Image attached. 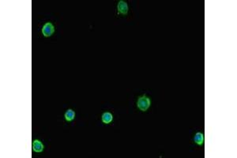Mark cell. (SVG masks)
<instances>
[{
  "label": "cell",
  "mask_w": 237,
  "mask_h": 158,
  "mask_svg": "<svg viewBox=\"0 0 237 158\" xmlns=\"http://www.w3.org/2000/svg\"><path fill=\"white\" fill-rule=\"evenodd\" d=\"M55 32V27L51 22H47L46 24L44 25L42 29L43 35L45 37H49L52 35Z\"/></svg>",
  "instance_id": "7a4b0ae2"
},
{
  "label": "cell",
  "mask_w": 237,
  "mask_h": 158,
  "mask_svg": "<svg viewBox=\"0 0 237 158\" xmlns=\"http://www.w3.org/2000/svg\"><path fill=\"white\" fill-rule=\"evenodd\" d=\"M117 10H118V12L121 14L126 15L128 13V5L125 1H119L118 2V5H117Z\"/></svg>",
  "instance_id": "3957f363"
},
{
  "label": "cell",
  "mask_w": 237,
  "mask_h": 158,
  "mask_svg": "<svg viewBox=\"0 0 237 158\" xmlns=\"http://www.w3.org/2000/svg\"><path fill=\"white\" fill-rule=\"evenodd\" d=\"M102 122L104 123V124H108V123H111L113 120V116L111 113L110 112H104L103 113L101 116Z\"/></svg>",
  "instance_id": "5b68a950"
},
{
  "label": "cell",
  "mask_w": 237,
  "mask_h": 158,
  "mask_svg": "<svg viewBox=\"0 0 237 158\" xmlns=\"http://www.w3.org/2000/svg\"><path fill=\"white\" fill-rule=\"evenodd\" d=\"M64 117H65L66 121L71 122L72 120H74V118H75V112H74V111H73L72 109H68V110L65 112Z\"/></svg>",
  "instance_id": "52a82bcc"
},
{
  "label": "cell",
  "mask_w": 237,
  "mask_h": 158,
  "mask_svg": "<svg viewBox=\"0 0 237 158\" xmlns=\"http://www.w3.org/2000/svg\"><path fill=\"white\" fill-rule=\"evenodd\" d=\"M150 105H151V101L146 95L142 96L138 99L137 107L138 109L142 112H146V111L148 110Z\"/></svg>",
  "instance_id": "6da1fadb"
},
{
  "label": "cell",
  "mask_w": 237,
  "mask_h": 158,
  "mask_svg": "<svg viewBox=\"0 0 237 158\" xmlns=\"http://www.w3.org/2000/svg\"><path fill=\"white\" fill-rule=\"evenodd\" d=\"M194 142L198 145H202L204 143V135L202 133L198 132L194 137Z\"/></svg>",
  "instance_id": "8992f818"
},
{
  "label": "cell",
  "mask_w": 237,
  "mask_h": 158,
  "mask_svg": "<svg viewBox=\"0 0 237 158\" xmlns=\"http://www.w3.org/2000/svg\"><path fill=\"white\" fill-rule=\"evenodd\" d=\"M44 145L42 144V142L39 140H34L33 142V149L34 152H37V153H41L44 150Z\"/></svg>",
  "instance_id": "277c9868"
}]
</instances>
